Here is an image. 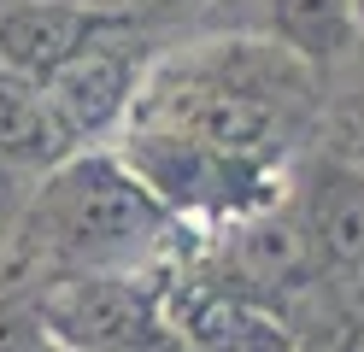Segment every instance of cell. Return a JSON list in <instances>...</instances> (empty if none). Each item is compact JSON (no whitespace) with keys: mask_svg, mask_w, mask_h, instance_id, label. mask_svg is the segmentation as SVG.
<instances>
[{"mask_svg":"<svg viewBox=\"0 0 364 352\" xmlns=\"http://www.w3.org/2000/svg\"><path fill=\"white\" fill-rule=\"evenodd\" d=\"M323 147L364 164V53L323 82Z\"/></svg>","mask_w":364,"mask_h":352,"instance_id":"10","label":"cell"},{"mask_svg":"<svg viewBox=\"0 0 364 352\" xmlns=\"http://www.w3.org/2000/svg\"><path fill=\"white\" fill-rule=\"evenodd\" d=\"M176 235H188L159 206L112 147H88L53 164L30 188L0 247V288H36L77 270H165Z\"/></svg>","mask_w":364,"mask_h":352,"instance_id":"2","label":"cell"},{"mask_svg":"<svg viewBox=\"0 0 364 352\" xmlns=\"http://www.w3.org/2000/svg\"><path fill=\"white\" fill-rule=\"evenodd\" d=\"M288 206L311 241L323 282L353 288L364 276V164L329 147L306 153V164L288 176Z\"/></svg>","mask_w":364,"mask_h":352,"instance_id":"6","label":"cell"},{"mask_svg":"<svg viewBox=\"0 0 364 352\" xmlns=\"http://www.w3.org/2000/svg\"><path fill=\"white\" fill-rule=\"evenodd\" d=\"M6 229H12V218H6V211H0V247H6Z\"/></svg>","mask_w":364,"mask_h":352,"instance_id":"12","label":"cell"},{"mask_svg":"<svg viewBox=\"0 0 364 352\" xmlns=\"http://www.w3.org/2000/svg\"><path fill=\"white\" fill-rule=\"evenodd\" d=\"M112 153L129 164V176L182 229H223L235 218H253V211L277 206L288 188V171L230 159V153L206 147V141H194L182 129H159V124H129L112 141Z\"/></svg>","mask_w":364,"mask_h":352,"instance_id":"3","label":"cell"},{"mask_svg":"<svg viewBox=\"0 0 364 352\" xmlns=\"http://www.w3.org/2000/svg\"><path fill=\"white\" fill-rule=\"evenodd\" d=\"M159 53H165V47H153V30H141V23H112V30H100L77 59H65L53 77L41 82L65 141H71V153L112 147V141L129 129L135 94H141L147 65Z\"/></svg>","mask_w":364,"mask_h":352,"instance_id":"5","label":"cell"},{"mask_svg":"<svg viewBox=\"0 0 364 352\" xmlns=\"http://www.w3.org/2000/svg\"><path fill=\"white\" fill-rule=\"evenodd\" d=\"M118 18L88 6H53V0H0V70L48 82L65 59H77L100 30Z\"/></svg>","mask_w":364,"mask_h":352,"instance_id":"8","label":"cell"},{"mask_svg":"<svg viewBox=\"0 0 364 352\" xmlns=\"http://www.w3.org/2000/svg\"><path fill=\"white\" fill-rule=\"evenodd\" d=\"M353 288H358V305H364V276H358V282H353Z\"/></svg>","mask_w":364,"mask_h":352,"instance_id":"14","label":"cell"},{"mask_svg":"<svg viewBox=\"0 0 364 352\" xmlns=\"http://www.w3.org/2000/svg\"><path fill=\"white\" fill-rule=\"evenodd\" d=\"M353 18H358V30H364V0H353Z\"/></svg>","mask_w":364,"mask_h":352,"instance_id":"13","label":"cell"},{"mask_svg":"<svg viewBox=\"0 0 364 352\" xmlns=\"http://www.w3.org/2000/svg\"><path fill=\"white\" fill-rule=\"evenodd\" d=\"M165 282V270H77L18 294H30L59 352H141L147 341L171 335Z\"/></svg>","mask_w":364,"mask_h":352,"instance_id":"4","label":"cell"},{"mask_svg":"<svg viewBox=\"0 0 364 352\" xmlns=\"http://www.w3.org/2000/svg\"><path fill=\"white\" fill-rule=\"evenodd\" d=\"M65 159H71V141H65L41 82L0 70V211L18 218L30 188Z\"/></svg>","mask_w":364,"mask_h":352,"instance_id":"7","label":"cell"},{"mask_svg":"<svg viewBox=\"0 0 364 352\" xmlns=\"http://www.w3.org/2000/svg\"><path fill=\"white\" fill-rule=\"evenodd\" d=\"M129 124L182 129L230 159L288 171V159L323 135V82L264 30L176 41L147 65Z\"/></svg>","mask_w":364,"mask_h":352,"instance_id":"1","label":"cell"},{"mask_svg":"<svg viewBox=\"0 0 364 352\" xmlns=\"http://www.w3.org/2000/svg\"><path fill=\"white\" fill-rule=\"evenodd\" d=\"M53 6H88V12H100V0H53Z\"/></svg>","mask_w":364,"mask_h":352,"instance_id":"11","label":"cell"},{"mask_svg":"<svg viewBox=\"0 0 364 352\" xmlns=\"http://www.w3.org/2000/svg\"><path fill=\"white\" fill-rule=\"evenodd\" d=\"M259 30L270 41H282L306 70H317V82L341 77L364 53V30L353 18V0H264Z\"/></svg>","mask_w":364,"mask_h":352,"instance_id":"9","label":"cell"}]
</instances>
